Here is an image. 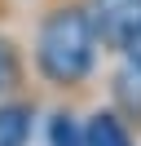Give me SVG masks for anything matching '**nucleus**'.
<instances>
[{
	"mask_svg": "<svg viewBox=\"0 0 141 146\" xmlns=\"http://www.w3.org/2000/svg\"><path fill=\"white\" fill-rule=\"evenodd\" d=\"M49 137H53V146H84V137H79V128H75L70 115H53Z\"/></svg>",
	"mask_w": 141,
	"mask_h": 146,
	"instance_id": "nucleus-6",
	"label": "nucleus"
},
{
	"mask_svg": "<svg viewBox=\"0 0 141 146\" xmlns=\"http://www.w3.org/2000/svg\"><path fill=\"white\" fill-rule=\"evenodd\" d=\"M123 53H128V62H132V71L141 75V31H137V36L128 40V49H123Z\"/></svg>",
	"mask_w": 141,
	"mask_h": 146,
	"instance_id": "nucleus-7",
	"label": "nucleus"
},
{
	"mask_svg": "<svg viewBox=\"0 0 141 146\" xmlns=\"http://www.w3.org/2000/svg\"><path fill=\"white\" fill-rule=\"evenodd\" d=\"M79 137H84V146H132L128 124H123V115H115V111H93Z\"/></svg>",
	"mask_w": 141,
	"mask_h": 146,
	"instance_id": "nucleus-3",
	"label": "nucleus"
},
{
	"mask_svg": "<svg viewBox=\"0 0 141 146\" xmlns=\"http://www.w3.org/2000/svg\"><path fill=\"white\" fill-rule=\"evenodd\" d=\"M31 106L26 102H5L0 106V146H26L31 142Z\"/></svg>",
	"mask_w": 141,
	"mask_h": 146,
	"instance_id": "nucleus-4",
	"label": "nucleus"
},
{
	"mask_svg": "<svg viewBox=\"0 0 141 146\" xmlns=\"http://www.w3.org/2000/svg\"><path fill=\"white\" fill-rule=\"evenodd\" d=\"M88 22L97 31V44L123 53L128 40L141 31V0H93L88 5Z\"/></svg>",
	"mask_w": 141,
	"mask_h": 146,
	"instance_id": "nucleus-2",
	"label": "nucleus"
},
{
	"mask_svg": "<svg viewBox=\"0 0 141 146\" xmlns=\"http://www.w3.org/2000/svg\"><path fill=\"white\" fill-rule=\"evenodd\" d=\"M18 75H22V62H18V49L9 44L5 36H0V93H5V89H13V84H18Z\"/></svg>",
	"mask_w": 141,
	"mask_h": 146,
	"instance_id": "nucleus-5",
	"label": "nucleus"
},
{
	"mask_svg": "<svg viewBox=\"0 0 141 146\" xmlns=\"http://www.w3.org/2000/svg\"><path fill=\"white\" fill-rule=\"evenodd\" d=\"M97 62V31L88 22V9L79 5H62L49 18L40 22V36H35V66L49 84L70 89V84L88 80Z\"/></svg>",
	"mask_w": 141,
	"mask_h": 146,
	"instance_id": "nucleus-1",
	"label": "nucleus"
}]
</instances>
